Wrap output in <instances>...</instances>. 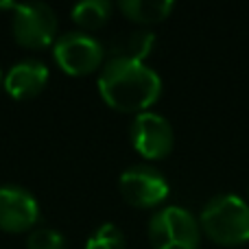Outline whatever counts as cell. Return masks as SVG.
<instances>
[{
	"label": "cell",
	"mask_w": 249,
	"mask_h": 249,
	"mask_svg": "<svg viewBox=\"0 0 249 249\" xmlns=\"http://www.w3.org/2000/svg\"><path fill=\"white\" fill-rule=\"evenodd\" d=\"M99 94L112 109L138 116L158 103L162 79L144 61L114 57L99 74Z\"/></svg>",
	"instance_id": "cell-1"
},
{
	"label": "cell",
	"mask_w": 249,
	"mask_h": 249,
	"mask_svg": "<svg viewBox=\"0 0 249 249\" xmlns=\"http://www.w3.org/2000/svg\"><path fill=\"white\" fill-rule=\"evenodd\" d=\"M199 225L216 245H245L249 243V203L232 193L216 195L203 206Z\"/></svg>",
	"instance_id": "cell-2"
},
{
	"label": "cell",
	"mask_w": 249,
	"mask_h": 249,
	"mask_svg": "<svg viewBox=\"0 0 249 249\" xmlns=\"http://www.w3.org/2000/svg\"><path fill=\"white\" fill-rule=\"evenodd\" d=\"M149 241L153 249H199L201 225L186 208L166 206L151 216Z\"/></svg>",
	"instance_id": "cell-3"
},
{
	"label": "cell",
	"mask_w": 249,
	"mask_h": 249,
	"mask_svg": "<svg viewBox=\"0 0 249 249\" xmlns=\"http://www.w3.org/2000/svg\"><path fill=\"white\" fill-rule=\"evenodd\" d=\"M57 13L44 2H18L11 16L13 37L24 48H48L57 42Z\"/></svg>",
	"instance_id": "cell-4"
},
{
	"label": "cell",
	"mask_w": 249,
	"mask_h": 249,
	"mask_svg": "<svg viewBox=\"0 0 249 249\" xmlns=\"http://www.w3.org/2000/svg\"><path fill=\"white\" fill-rule=\"evenodd\" d=\"M53 57L66 74L86 77L101 68L105 51L96 37L83 31H70L57 37V42L53 44Z\"/></svg>",
	"instance_id": "cell-5"
},
{
	"label": "cell",
	"mask_w": 249,
	"mask_h": 249,
	"mask_svg": "<svg viewBox=\"0 0 249 249\" xmlns=\"http://www.w3.org/2000/svg\"><path fill=\"white\" fill-rule=\"evenodd\" d=\"M121 195L123 199L133 208H158L168 197V181L158 168L153 166H131L121 175Z\"/></svg>",
	"instance_id": "cell-6"
},
{
	"label": "cell",
	"mask_w": 249,
	"mask_h": 249,
	"mask_svg": "<svg viewBox=\"0 0 249 249\" xmlns=\"http://www.w3.org/2000/svg\"><path fill=\"white\" fill-rule=\"evenodd\" d=\"M131 144L142 158L164 160L173 151L175 133L171 123L155 112H142L131 123Z\"/></svg>",
	"instance_id": "cell-7"
},
{
	"label": "cell",
	"mask_w": 249,
	"mask_h": 249,
	"mask_svg": "<svg viewBox=\"0 0 249 249\" xmlns=\"http://www.w3.org/2000/svg\"><path fill=\"white\" fill-rule=\"evenodd\" d=\"M39 221L37 199L20 186H0V230L11 234L29 232Z\"/></svg>",
	"instance_id": "cell-8"
},
{
	"label": "cell",
	"mask_w": 249,
	"mask_h": 249,
	"mask_svg": "<svg viewBox=\"0 0 249 249\" xmlns=\"http://www.w3.org/2000/svg\"><path fill=\"white\" fill-rule=\"evenodd\" d=\"M4 90L11 99L26 101L37 96L48 83V66L39 59L18 61L4 77Z\"/></svg>",
	"instance_id": "cell-9"
},
{
	"label": "cell",
	"mask_w": 249,
	"mask_h": 249,
	"mask_svg": "<svg viewBox=\"0 0 249 249\" xmlns=\"http://www.w3.org/2000/svg\"><path fill=\"white\" fill-rule=\"evenodd\" d=\"M118 9L138 24H155L171 16L175 9L173 0H123Z\"/></svg>",
	"instance_id": "cell-10"
},
{
	"label": "cell",
	"mask_w": 249,
	"mask_h": 249,
	"mask_svg": "<svg viewBox=\"0 0 249 249\" xmlns=\"http://www.w3.org/2000/svg\"><path fill=\"white\" fill-rule=\"evenodd\" d=\"M112 9V2L107 0H83L74 4L70 16L74 24H79L83 31H96L109 20Z\"/></svg>",
	"instance_id": "cell-11"
},
{
	"label": "cell",
	"mask_w": 249,
	"mask_h": 249,
	"mask_svg": "<svg viewBox=\"0 0 249 249\" xmlns=\"http://www.w3.org/2000/svg\"><path fill=\"white\" fill-rule=\"evenodd\" d=\"M153 46H155V33H151V31H133L123 42L121 46L123 53L116 57H129V59L136 61H144L151 55Z\"/></svg>",
	"instance_id": "cell-12"
},
{
	"label": "cell",
	"mask_w": 249,
	"mask_h": 249,
	"mask_svg": "<svg viewBox=\"0 0 249 249\" xmlns=\"http://www.w3.org/2000/svg\"><path fill=\"white\" fill-rule=\"evenodd\" d=\"M86 249H127L123 232L114 223H103L86 243Z\"/></svg>",
	"instance_id": "cell-13"
},
{
	"label": "cell",
	"mask_w": 249,
	"mask_h": 249,
	"mask_svg": "<svg viewBox=\"0 0 249 249\" xmlns=\"http://www.w3.org/2000/svg\"><path fill=\"white\" fill-rule=\"evenodd\" d=\"M26 249H66V238L53 228H37L26 238Z\"/></svg>",
	"instance_id": "cell-14"
},
{
	"label": "cell",
	"mask_w": 249,
	"mask_h": 249,
	"mask_svg": "<svg viewBox=\"0 0 249 249\" xmlns=\"http://www.w3.org/2000/svg\"><path fill=\"white\" fill-rule=\"evenodd\" d=\"M4 81V79H2V72H0V83H2Z\"/></svg>",
	"instance_id": "cell-15"
}]
</instances>
